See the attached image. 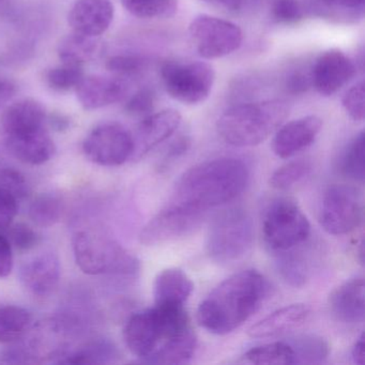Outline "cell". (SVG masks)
<instances>
[{"label":"cell","instance_id":"obj_1","mask_svg":"<svg viewBox=\"0 0 365 365\" xmlns=\"http://www.w3.org/2000/svg\"><path fill=\"white\" fill-rule=\"evenodd\" d=\"M128 349L147 363L182 364L196 349L195 333L183 305H157L134 314L123 329Z\"/></svg>","mask_w":365,"mask_h":365},{"label":"cell","instance_id":"obj_2","mask_svg":"<svg viewBox=\"0 0 365 365\" xmlns=\"http://www.w3.org/2000/svg\"><path fill=\"white\" fill-rule=\"evenodd\" d=\"M249 180V168L242 160H209L193 166L180 177L168 204L206 213L209 209L238 197Z\"/></svg>","mask_w":365,"mask_h":365},{"label":"cell","instance_id":"obj_3","mask_svg":"<svg viewBox=\"0 0 365 365\" xmlns=\"http://www.w3.org/2000/svg\"><path fill=\"white\" fill-rule=\"evenodd\" d=\"M268 288L264 275L254 269L230 275L200 302L198 324L212 334L232 332L259 309Z\"/></svg>","mask_w":365,"mask_h":365},{"label":"cell","instance_id":"obj_4","mask_svg":"<svg viewBox=\"0 0 365 365\" xmlns=\"http://www.w3.org/2000/svg\"><path fill=\"white\" fill-rule=\"evenodd\" d=\"M289 112V106L284 100L239 104L228 108L220 117L217 133L232 146H256L277 132Z\"/></svg>","mask_w":365,"mask_h":365},{"label":"cell","instance_id":"obj_5","mask_svg":"<svg viewBox=\"0 0 365 365\" xmlns=\"http://www.w3.org/2000/svg\"><path fill=\"white\" fill-rule=\"evenodd\" d=\"M74 258L78 268L91 275L134 277L140 270L138 260L120 245L91 230L76 232L72 239Z\"/></svg>","mask_w":365,"mask_h":365},{"label":"cell","instance_id":"obj_6","mask_svg":"<svg viewBox=\"0 0 365 365\" xmlns=\"http://www.w3.org/2000/svg\"><path fill=\"white\" fill-rule=\"evenodd\" d=\"M254 241L251 215L240 207L222 211L211 222L206 247L211 259L220 264H232L245 257Z\"/></svg>","mask_w":365,"mask_h":365},{"label":"cell","instance_id":"obj_7","mask_svg":"<svg viewBox=\"0 0 365 365\" xmlns=\"http://www.w3.org/2000/svg\"><path fill=\"white\" fill-rule=\"evenodd\" d=\"M311 234V225L296 202L287 198L275 200L267 209L262 235L272 251H289L300 247Z\"/></svg>","mask_w":365,"mask_h":365},{"label":"cell","instance_id":"obj_8","mask_svg":"<svg viewBox=\"0 0 365 365\" xmlns=\"http://www.w3.org/2000/svg\"><path fill=\"white\" fill-rule=\"evenodd\" d=\"M166 93L183 104H198L210 95L215 84L212 66L204 61H168L161 67Z\"/></svg>","mask_w":365,"mask_h":365},{"label":"cell","instance_id":"obj_9","mask_svg":"<svg viewBox=\"0 0 365 365\" xmlns=\"http://www.w3.org/2000/svg\"><path fill=\"white\" fill-rule=\"evenodd\" d=\"M89 161L106 168L123 165L133 155L132 133L119 123L108 121L93 128L83 142Z\"/></svg>","mask_w":365,"mask_h":365},{"label":"cell","instance_id":"obj_10","mask_svg":"<svg viewBox=\"0 0 365 365\" xmlns=\"http://www.w3.org/2000/svg\"><path fill=\"white\" fill-rule=\"evenodd\" d=\"M362 219V198L354 187L334 185L324 192L319 222L328 234H349L360 226Z\"/></svg>","mask_w":365,"mask_h":365},{"label":"cell","instance_id":"obj_11","mask_svg":"<svg viewBox=\"0 0 365 365\" xmlns=\"http://www.w3.org/2000/svg\"><path fill=\"white\" fill-rule=\"evenodd\" d=\"M189 33L198 54L205 59L227 56L238 50L243 41L238 25L207 14L193 19Z\"/></svg>","mask_w":365,"mask_h":365},{"label":"cell","instance_id":"obj_12","mask_svg":"<svg viewBox=\"0 0 365 365\" xmlns=\"http://www.w3.org/2000/svg\"><path fill=\"white\" fill-rule=\"evenodd\" d=\"M205 212L168 204L143 228L140 241L147 247L163 245L193 232L204 220Z\"/></svg>","mask_w":365,"mask_h":365},{"label":"cell","instance_id":"obj_13","mask_svg":"<svg viewBox=\"0 0 365 365\" xmlns=\"http://www.w3.org/2000/svg\"><path fill=\"white\" fill-rule=\"evenodd\" d=\"M354 61L339 50H329L322 53L311 69L312 84L324 97L336 93L356 74Z\"/></svg>","mask_w":365,"mask_h":365},{"label":"cell","instance_id":"obj_14","mask_svg":"<svg viewBox=\"0 0 365 365\" xmlns=\"http://www.w3.org/2000/svg\"><path fill=\"white\" fill-rule=\"evenodd\" d=\"M182 117L176 110H161L153 113L142 119L135 132L132 133L133 138V155L131 159L138 160L150 153L155 147L170 138L178 130Z\"/></svg>","mask_w":365,"mask_h":365},{"label":"cell","instance_id":"obj_15","mask_svg":"<svg viewBox=\"0 0 365 365\" xmlns=\"http://www.w3.org/2000/svg\"><path fill=\"white\" fill-rule=\"evenodd\" d=\"M61 262L52 252L38 254L22 264L19 272L23 287L36 297H48L58 286Z\"/></svg>","mask_w":365,"mask_h":365},{"label":"cell","instance_id":"obj_16","mask_svg":"<svg viewBox=\"0 0 365 365\" xmlns=\"http://www.w3.org/2000/svg\"><path fill=\"white\" fill-rule=\"evenodd\" d=\"M322 128V119L314 115L283 123L273 138V153L282 159L294 157L313 144Z\"/></svg>","mask_w":365,"mask_h":365},{"label":"cell","instance_id":"obj_17","mask_svg":"<svg viewBox=\"0 0 365 365\" xmlns=\"http://www.w3.org/2000/svg\"><path fill=\"white\" fill-rule=\"evenodd\" d=\"M114 14L110 0H78L70 10L68 22L73 33L100 37L110 29Z\"/></svg>","mask_w":365,"mask_h":365},{"label":"cell","instance_id":"obj_18","mask_svg":"<svg viewBox=\"0 0 365 365\" xmlns=\"http://www.w3.org/2000/svg\"><path fill=\"white\" fill-rule=\"evenodd\" d=\"M81 106L87 110H99L121 101L128 84L120 76H84L76 88Z\"/></svg>","mask_w":365,"mask_h":365},{"label":"cell","instance_id":"obj_19","mask_svg":"<svg viewBox=\"0 0 365 365\" xmlns=\"http://www.w3.org/2000/svg\"><path fill=\"white\" fill-rule=\"evenodd\" d=\"M7 150L19 161L29 165H42L56 153V145L51 138L48 128L5 135Z\"/></svg>","mask_w":365,"mask_h":365},{"label":"cell","instance_id":"obj_20","mask_svg":"<svg viewBox=\"0 0 365 365\" xmlns=\"http://www.w3.org/2000/svg\"><path fill=\"white\" fill-rule=\"evenodd\" d=\"M0 125L4 136L36 131L48 128V114L46 108L37 100L23 99L6 108Z\"/></svg>","mask_w":365,"mask_h":365},{"label":"cell","instance_id":"obj_21","mask_svg":"<svg viewBox=\"0 0 365 365\" xmlns=\"http://www.w3.org/2000/svg\"><path fill=\"white\" fill-rule=\"evenodd\" d=\"M329 305L339 322L345 324L364 322V279L356 277L335 288L329 298Z\"/></svg>","mask_w":365,"mask_h":365},{"label":"cell","instance_id":"obj_22","mask_svg":"<svg viewBox=\"0 0 365 365\" xmlns=\"http://www.w3.org/2000/svg\"><path fill=\"white\" fill-rule=\"evenodd\" d=\"M311 312L307 305L301 303L286 305L253 324L247 331V334L253 339H266L284 334L302 326L309 319Z\"/></svg>","mask_w":365,"mask_h":365},{"label":"cell","instance_id":"obj_23","mask_svg":"<svg viewBox=\"0 0 365 365\" xmlns=\"http://www.w3.org/2000/svg\"><path fill=\"white\" fill-rule=\"evenodd\" d=\"M27 191L29 185L20 172L0 168V230H8L14 223Z\"/></svg>","mask_w":365,"mask_h":365},{"label":"cell","instance_id":"obj_24","mask_svg":"<svg viewBox=\"0 0 365 365\" xmlns=\"http://www.w3.org/2000/svg\"><path fill=\"white\" fill-rule=\"evenodd\" d=\"M193 290V282L185 271L178 268L162 270L153 284L157 305H185Z\"/></svg>","mask_w":365,"mask_h":365},{"label":"cell","instance_id":"obj_25","mask_svg":"<svg viewBox=\"0 0 365 365\" xmlns=\"http://www.w3.org/2000/svg\"><path fill=\"white\" fill-rule=\"evenodd\" d=\"M103 46L99 37L72 33L66 36L57 46V53L63 63L83 66L95 61L101 55Z\"/></svg>","mask_w":365,"mask_h":365},{"label":"cell","instance_id":"obj_26","mask_svg":"<svg viewBox=\"0 0 365 365\" xmlns=\"http://www.w3.org/2000/svg\"><path fill=\"white\" fill-rule=\"evenodd\" d=\"M33 317L26 309L16 305L0 307V344H9L24 336Z\"/></svg>","mask_w":365,"mask_h":365},{"label":"cell","instance_id":"obj_27","mask_svg":"<svg viewBox=\"0 0 365 365\" xmlns=\"http://www.w3.org/2000/svg\"><path fill=\"white\" fill-rule=\"evenodd\" d=\"M294 354V364H319L328 358V341L315 334H303L289 339Z\"/></svg>","mask_w":365,"mask_h":365},{"label":"cell","instance_id":"obj_28","mask_svg":"<svg viewBox=\"0 0 365 365\" xmlns=\"http://www.w3.org/2000/svg\"><path fill=\"white\" fill-rule=\"evenodd\" d=\"M245 359L252 364H294V354L288 341H275L251 348L245 354Z\"/></svg>","mask_w":365,"mask_h":365},{"label":"cell","instance_id":"obj_29","mask_svg":"<svg viewBox=\"0 0 365 365\" xmlns=\"http://www.w3.org/2000/svg\"><path fill=\"white\" fill-rule=\"evenodd\" d=\"M59 363L66 364H101L115 362L119 358L116 346L110 341H98L63 356Z\"/></svg>","mask_w":365,"mask_h":365},{"label":"cell","instance_id":"obj_30","mask_svg":"<svg viewBox=\"0 0 365 365\" xmlns=\"http://www.w3.org/2000/svg\"><path fill=\"white\" fill-rule=\"evenodd\" d=\"M132 16L140 19H170L178 9L177 0H121Z\"/></svg>","mask_w":365,"mask_h":365},{"label":"cell","instance_id":"obj_31","mask_svg":"<svg viewBox=\"0 0 365 365\" xmlns=\"http://www.w3.org/2000/svg\"><path fill=\"white\" fill-rule=\"evenodd\" d=\"M29 213L36 225L51 227L61 220V200L53 194H40L31 202Z\"/></svg>","mask_w":365,"mask_h":365},{"label":"cell","instance_id":"obj_32","mask_svg":"<svg viewBox=\"0 0 365 365\" xmlns=\"http://www.w3.org/2000/svg\"><path fill=\"white\" fill-rule=\"evenodd\" d=\"M344 176L356 182L364 181V132H360L346 149L341 161Z\"/></svg>","mask_w":365,"mask_h":365},{"label":"cell","instance_id":"obj_33","mask_svg":"<svg viewBox=\"0 0 365 365\" xmlns=\"http://www.w3.org/2000/svg\"><path fill=\"white\" fill-rule=\"evenodd\" d=\"M312 163L305 160H296L281 166L273 173L270 185L273 189L286 191L300 182L311 173Z\"/></svg>","mask_w":365,"mask_h":365},{"label":"cell","instance_id":"obj_34","mask_svg":"<svg viewBox=\"0 0 365 365\" xmlns=\"http://www.w3.org/2000/svg\"><path fill=\"white\" fill-rule=\"evenodd\" d=\"M277 260L279 273L288 284L292 286H302L309 275V264L301 254L294 252H281Z\"/></svg>","mask_w":365,"mask_h":365},{"label":"cell","instance_id":"obj_35","mask_svg":"<svg viewBox=\"0 0 365 365\" xmlns=\"http://www.w3.org/2000/svg\"><path fill=\"white\" fill-rule=\"evenodd\" d=\"M84 76L83 66L63 63V65L48 70L46 80L48 86L54 91H68L76 89Z\"/></svg>","mask_w":365,"mask_h":365},{"label":"cell","instance_id":"obj_36","mask_svg":"<svg viewBox=\"0 0 365 365\" xmlns=\"http://www.w3.org/2000/svg\"><path fill=\"white\" fill-rule=\"evenodd\" d=\"M9 232L6 236L9 239L12 247L19 252H29L35 249L40 242V237L38 232L29 224L12 223L9 226Z\"/></svg>","mask_w":365,"mask_h":365},{"label":"cell","instance_id":"obj_37","mask_svg":"<svg viewBox=\"0 0 365 365\" xmlns=\"http://www.w3.org/2000/svg\"><path fill=\"white\" fill-rule=\"evenodd\" d=\"M146 61L135 55H117L106 61V69L117 76H135L144 71Z\"/></svg>","mask_w":365,"mask_h":365},{"label":"cell","instance_id":"obj_38","mask_svg":"<svg viewBox=\"0 0 365 365\" xmlns=\"http://www.w3.org/2000/svg\"><path fill=\"white\" fill-rule=\"evenodd\" d=\"M155 106V95L151 89L144 88L136 91L125 103L128 115L138 118H145L153 114Z\"/></svg>","mask_w":365,"mask_h":365},{"label":"cell","instance_id":"obj_39","mask_svg":"<svg viewBox=\"0 0 365 365\" xmlns=\"http://www.w3.org/2000/svg\"><path fill=\"white\" fill-rule=\"evenodd\" d=\"M364 96L365 86L364 82L362 81L347 91L341 99L344 110L354 121L364 120Z\"/></svg>","mask_w":365,"mask_h":365},{"label":"cell","instance_id":"obj_40","mask_svg":"<svg viewBox=\"0 0 365 365\" xmlns=\"http://www.w3.org/2000/svg\"><path fill=\"white\" fill-rule=\"evenodd\" d=\"M271 14L281 24H296L303 19V9L299 0H274Z\"/></svg>","mask_w":365,"mask_h":365},{"label":"cell","instance_id":"obj_41","mask_svg":"<svg viewBox=\"0 0 365 365\" xmlns=\"http://www.w3.org/2000/svg\"><path fill=\"white\" fill-rule=\"evenodd\" d=\"M311 87H313L311 71L296 70V71L288 74L287 78H286V91L292 95H302V93H307Z\"/></svg>","mask_w":365,"mask_h":365},{"label":"cell","instance_id":"obj_42","mask_svg":"<svg viewBox=\"0 0 365 365\" xmlns=\"http://www.w3.org/2000/svg\"><path fill=\"white\" fill-rule=\"evenodd\" d=\"M14 266V247L8 237L0 232V279L9 277Z\"/></svg>","mask_w":365,"mask_h":365},{"label":"cell","instance_id":"obj_43","mask_svg":"<svg viewBox=\"0 0 365 365\" xmlns=\"http://www.w3.org/2000/svg\"><path fill=\"white\" fill-rule=\"evenodd\" d=\"M16 85L8 78H0V108L16 96Z\"/></svg>","mask_w":365,"mask_h":365},{"label":"cell","instance_id":"obj_44","mask_svg":"<svg viewBox=\"0 0 365 365\" xmlns=\"http://www.w3.org/2000/svg\"><path fill=\"white\" fill-rule=\"evenodd\" d=\"M190 140L187 136H182L179 138L174 144L170 146V150H168V155H166V161H173L176 158L180 157L181 155L185 153L189 148Z\"/></svg>","mask_w":365,"mask_h":365},{"label":"cell","instance_id":"obj_45","mask_svg":"<svg viewBox=\"0 0 365 365\" xmlns=\"http://www.w3.org/2000/svg\"><path fill=\"white\" fill-rule=\"evenodd\" d=\"M202 1L215 7L223 8L228 11H238L245 3V0H202Z\"/></svg>","mask_w":365,"mask_h":365},{"label":"cell","instance_id":"obj_46","mask_svg":"<svg viewBox=\"0 0 365 365\" xmlns=\"http://www.w3.org/2000/svg\"><path fill=\"white\" fill-rule=\"evenodd\" d=\"M48 127L52 128L55 131H66L70 127L69 118L61 114L51 115L48 116Z\"/></svg>","mask_w":365,"mask_h":365},{"label":"cell","instance_id":"obj_47","mask_svg":"<svg viewBox=\"0 0 365 365\" xmlns=\"http://www.w3.org/2000/svg\"><path fill=\"white\" fill-rule=\"evenodd\" d=\"M329 7L343 8V9H356L362 7L364 0H320Z\"/></svg>","mask_w":365,"mask_h":365},{"label":"cell","instance_id":"obj_48","mask_svg":"<svg viewBox=\"0 0 365 365\" xmlns=\"http://www.w3.org/2000/svg\"><path fill=\"white\" fill-rule=\"evenodd\" d=\"M351 359L356 364H364V335L361 334L352 346Z\"/></svg>","mask_w":365,"mask_h":365},{"label":"cell","instance_id":"obj_49","mask_svg":"<svg viewBox=\"0 0 365 365\" xmlns=\"http://www.w3.org/2000/svg\"><path fill=\"white\" fill-rule=\"evenodd\" d=\"M12 0H0V12L5 11L9 7Z\"/></svg>","mask_w":365,"mask_h":365}]
</instances>
